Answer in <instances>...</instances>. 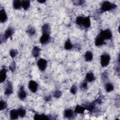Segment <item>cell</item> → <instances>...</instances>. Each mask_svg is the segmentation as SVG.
Segmentation results:
<instances>
[{
    "label": "cell",
    "instance_id": "cell-6",
    "mask_svg": "<svg viewBox=\"0 0 120 120\" xmlns=\"http://www.w3.org/2000/svg\"><path fill=\"white\" fill-rule=\"evenodd\" d=\"M38 85L37 83L34 81L31 80L29 82V88L32 92H36L37 91L38 89Z\"/></svg>",
    "mask_w": 120,
    "mask_h": 120
},
{
    "label": "cell",
    "instance_id": "cell-33",
    "mask_svg": "<svg viewBox=\"0 0 120 120\" xmlns=\"http://www.w3.org/2000/svg\"><path fill=\"white\" fill-rule=\"evenodd\" d=\"M70 92L73 94H75L77 91V88L75 85H73L70 89Z\"/></svg>",
    "mask_w": 120,
    "mask_h": 120
},
{
    "label": "cell",
    "instance_id": "cell-7",
    "mask_svg": "<svg viewBox=\"0 0 120 120\" xmlns=\"http://www.w3.org/2000/svg\"><path fill=\"white\" fill-rule=\"evenodd\" d=\"M13 93V86L11 82H7L5 91V94L6 95H9Z\"/></svg>",
    "mask_w": 120,
    "mask_h": 120
},
{
    "label": "cell",
    "instance_id": "cell-23",
    "mask_svg": "<svg viewBox=\"0 0 120 120\" xmlns=\"http://www.w3.org/2000/svg\"><path fill=\"white\" fill-rule=\"evenodd\" d=\"M13 4V7L15 9H19L22 7V1H20L19 0H14Z\"/></svg>",
    "mask_w": 120,
    "mask_h": 120
},
{
    "label": "cell",
    "instance_id": "cell-4",
    "mask_svg": "<svg viewBox=\"0 0 120 120\" xmlns=\"http://www.w3.org/2000/svg\"><path fill=\"white\" fill-rule=\"evenodd\" d=\"M47 64V62L44 59H40L37 62V65L41 71H44L45 69Z\"/></svg>",
    "mask_w": 120,
    "mask_h": 120
},
{
    "label": "cell",
    "instance_id": "cell-36",
    "mask_svg": "<svg viewBox=\"0 0 120 120\" xmlns=\"http://www.w3.org/2000/svg\"><path fill=\"white\" fill-rule=\"evenodd\" d=\"M81 87L84 89V90H86L87 88V83L86 82H82L81 85Z\"/></svg>",
    "mask_w": 120,
    "mask_h": 120
},
{
    "label": "cell",
    "instance_id": "cell-5",
    "mask_svg": "<svg viewBox=\"0 0 120 120\" xmlns=\"http://www.w3.org/2000/svg\"><path fill=\"white\" fill-rule=\"evenodd\" d=\"M14 33V30L12 28H8L5 32L3 37L2 40L4 41H6L8 38L11 37Z\"/></svg>",
    "mask_w": 120,
    "mask_h": 120
},
{
    "label": "cell",
    "instance_id": "cell-35",
    "mask_svg": "<svg viewBox=\"0 0 120 120\" xmlns=\"http://www.w3.org/2000/svg\"><path fill=\"white\" fill-rule=\"evenodd\" d=\"M74 4L76 6H80L82 5L84 2L85 1L84 0H75L73 1Z\"/></svg>",
    "mask_w": 120,
    "mask_h": 120
},
{
    "label": "cell",
    "instance_id": "cell-38",
    "mask_svg": "<svg viewBox=\"0 0 120 120\" xmlns=\"http://www.w3.org/2000/svg\"><path fill=\"white\" fill-rule=\"evenodd\" d=\"M38 2H39L40 3H43L45 2V0H38Z\"/></svg>",
    "mask_w": 120,
    "mask_h": 120
},
{
    "label": "cell",
    "instance_id": "cell-21",
    "mask_svg": "<svg viewBox=\"0 0 120 120\" xmlns=\"http://www.w3.org/2000/svg\"><path fill=\"white\" fill-rule=\"evenodd\" d=\"M84 58L86 61H90L93 59V54L91 52L87 51L86 52L84 55Z\"/></svg>",
    "mask_w": 120,
    "mask_h": 120
},
{
    "label": "cell",
    "instance_id": "cell-22",
    "mask_svg": "<svg viewBox=\"0 0 120 120\" xmlns=\"http://www.w3.org/2000/svg\"><path fill=\"white\" fill-rule=\"evenodd\" d=\"M30 5V1L25 0L22 1V7L24 10H27Z\"/></svg>",
    "mask_w": 120,
    "mask_h": 120
},
{
    "label": "cell",
    "instance_id": "cell-25",
    "mask_svg": "<svg viewBox=\"0 0 120 120\" xmlns=\"http://www.w3.org/2000/svg\"><path fill=\"white\" fill-rule=\"evenodd\" d=\"M113 89H114L113 85L111 83H107L105 85V90H106V91L108 92L112 91V90H113Z\"/></svg>",
    "mask_w": 120,
    "mask_h": 120
},
{
    "label": "cell",
    "instance_id": "cell-15",
    "mask_svg": "<svg viewBox=\"0 0 120 120\" xmlns=\"http://www.w3.org/2000/svg\"><path fill=\"white\" fill-rule=\"evenodd\" d=\"M95 79V77L94 75V74L90 72L88 73L85 76V80L86 81L89 82H91L93 81Z\"/></svg>",
    "mask_w": 120,
    "mask_h": 120
},
{
    "label": "cell",
    "instance_id": "cell-31",
    "mask_svg": "<svg viewBox=\"0 0 120 120\" xmlns=\"http://www.w3.org/2000/svg\"><path fill=\"white\" fill-rule=\"evenodd\" d=\"M7 107V104L4 101L1 100L0 102V110H2L5 109Z\"/></svg>",
    "mask_w": 120,
    "mask_h": 120
},
{
    "label": "cell",
    "instance_id": "cell-17",
    "mask_svg": "<svg viewBox=\"0 0 120 120\" xmlns=\"http://www.w3.org/2000/svg\"><path fill=\"white\" fill-rule=\"evenodd\" d=\"M84 27L86 28H88L90 26V19L89 16H87L86 17H84L83 23L82 24Z\"/></svg>",
    "mask_w": 120,
    "mask_h": 120
},
{
    "label": "cell",
    "instance_id": "cell-32",
    "mask_svg": "<svg viewBox=\"0 0 120 120\" xmlns=\"http://www.w3.org/2000/svg\"><path fill=\"white\" fill-rule=\"evenodd\" d=\"M61 95H62V92H61V91L59 90H56L53 94L54 97H55L56 98H59L61 97Z\"/></svg>",
    "mask_w": 120,
    "mask_h": 120
},
{
    "label": "cell",
    "instance_id": "cell-30",
    "mask_svg": "<svg viewBox=\"0 0 120 120\" xmlns=\"http://www.w3.org/2000/svg\"><path fill=\"white\" fill-rule=\"evenodd\" d=\"M17 53H18L17 51L16 50H14V49H11L9 52L10 56L13 58L15 57L16 56V55L17 54Z\"/></svg>",
    "mask_w": 120,
    "mask_h": 120
},
{
    "label": "cell",
    "instance_id": "cell-2",
    "mask_svg": "<svg viewBox=\"0 0 120 120\" xmlns=\"http://www.w3.org/2000/svg\"><path fill=\"white\" fill-rule=\"evenodd\" d=\"M110 56L108 54L105 53L101 56L100 64L102 67H105L108 65L110 63Z\"/></svg>",
    "mask_w": 120,
    "mask_h": 120
},
{
    "label": "cell",
    "instance_id": "cell-34",
    "mask_svg": "<svg viewBox=\"0 0 120 120\" xmlns=\"http://www.w3.org/2000/svg\"><path fill=\"white\" fill-rule=\"evenodd\" d=\"M9 68L12 72H14L15 69V62L13 61L11 63V64L10 65V66L9 67Z\"/></svg>",
    "mask_w": 120,
    "mask_h": 120
},
{
    "label": "cell",
    "instance_id": "cell-10",
    "mask_svg": "<svg viewBox=\"0 0 120 120\" xmlns=\"http://www.w3.org/2000/svg\"><path fill=\"white\" fill-rule=\"evenodd\" d=\"M8 19L7 14L4 8H2L0 11V22H5Z\"/></svg>",
    "mask_w": 120,
    "mask_h": 120
},
{
    "label": "cell",
    "instance_id": "cell-1",
    "mask_svg": "<svg viewBox=\"0 0 120 120\" xmlns=\"http://www.w3.org/2000/svg\"><path fill=\"white\" fill-rule=\"evenodd\" d=\"M116 7L117 5L114 3H112L109 1H104L101 5V11L102 12L110 11L116 8Z\"/></svg>",
    "mask_w": 120,
    "mask_h": 120
},
{
    "label": "cell",
    "instance_id": "cell-13",
    "mask_svg": "<svg viewBox=\"0 0 120 120\" xmlns=\"http://www.w3.org/2000/svg\"><path fill=\"white\" fill-rule=\"evenodd\" d=\"M10 117L12 120L17 119L19 116V114L17 110H12L10 111Z\"/></svg>",
    "mask_w": 120,
    "mask_h": 120
},
{
    "label": "cell",
    "instance_id": "cell-11",
    "mask_svg": "<svg viewBox=\"0 0 120 120\" xmlns=\"http://www.w3.org/2000/svg\"><path fill=\"white\" fill-rule=\"evenodd\" d=\"M50 39V35L48 34H43L40 38V42L42 44L47 43Z\"/></svg>",
    "mask_w": 120,
    "mask_h": 120
},
{
    "label": "cell",
    "instance_id": "cell-29",
    "mask_svg": "<svg viewBox=\"0 0 120 120\" xmlns=\"http://www.w3.org/2000/svg\"><path fill=\"white\" fill-rule=\"evenodd\" d=\"M27 33L28 34H29V35H33L34 34H35V29L32 27H30L28 30H27L26 31Z\"/></svg>",
    "mask_w": 120,
    "mask_h": 120
},
{
    "label": "cell",
    "instance_id": "cell-16",
    "mask_svg": "<svg viewBox=\"0 0 120 120\" xmlns=\"http://www.w3.org/2000/svg\"><path fill=\"white\" fill-rule=\"evenodd\" d=\"M42 31L43 34H48L50 33V27L49 24L46 23L42 27Z\"/></svg>",
    "mask_w": 120,
    "mask_h": 120
},
{
    "label": "cell",
    "instance_id": "cell-3",
    "mask_svg": "<svg viewBox=\"0 0 120 120\" xmlns=\"http://www.w3.org/2000/svg\"><path fill=\"white\" fill-rule=\"evenodd\" d=\"M104 39H110L112 37V33L109 29L101 30L99 34Z\"/></svg>",
    "mask_w": 120,
    "mask_h": 120
},
{
    "label": "cell",
    "instance_id": "cell-20",
    "mask_svg": "<svg viewBox=\"0 0 120 120\" xmlns=\"http://www.w3.org/2000/svg\"><path fill=\"white\" fill-rule=\"evenodd\" d=\"M34 119L35 120H48L49 118L47 116L45 115L44 114H36L34 116Z\"/></svg>",
    "mask_w": 120,
    "mask_h": 120
},
{
    "label": "cell",
    "instance_id": "cell-27",
    "mask_svg": "<svg viewBox=\"0 0 120 120\" xmlns=\"http://www.w3.org/2000/svg\"><path fill=\"white\" fill-rule=\"evenodd\" d=\"M83 19H84V17L82 16H79L76 18V23L78 25H81L83 23Z\"/></svg>",
    "mask_w": 120,
    "mask_h": 120
},
{
    "label": "cell",
    "instance_id": "cell-37",
    "mask_svg": "<svg viewBox=\"0 0 120 120\" xmlns=\"http://www.w3.org/2000/svg\"><path fill=\"white\" fill-rule=\"evenodd\" d=\"M51 99V97L50 96H48V97H47L45 98V100L46 101H48L50 100Z\"/></svg>",
    "mask_w": 120,
    "mask_h": 120
},
{
    "label": "cell",
    "instance_id": "cell-24",
    "mask_svg": "<svg viewBox=\"0 0 120 120\" xmlns=\"http://www.w3.org/2000/svg\"><path fill=\"white\" fill-rule=\"evenodd\" d=\"M64 47L66 50H70L73 48V45L71 43L69 39H68L65 42Z\"/></svg>",
    "mask_w": 120,
    "mask_h": 120
},
{
    "label": "cell",
    "instance_id": "cell-8",
    "mask_svg": "<svg viewBox=\"0 0 120 120\" xmlns=\"http://www.w3.org/2000/svg\"><path fill=\"white\" fill-rule=\"evenodd\" d=\"M18 98L21 100H24L26 98V97L27 96V93H26V91H25L23 86H22L21 87H20L19 92H18Z\"/></svg>",
    "mask_w": 120,
    "mask_h": 120
},
{
    "label": "cell",
    "instance_id": "cell-26",
    "mask_svg": "<svg viewBox=\"0 0 120 120\" xmlns=\"http://www.w3.org/2000/svg\"><path fill=\"white\" fill-rule=\"evenodd\" d=\"M19 116L21 117H24L26 114V110L22 107H20L17 110Z\"/></svg>",
    "mask_w": 120,
    "mask_h": 120
},
{
    "label": "cell",
    "instance_id": "cell-9",
    "mask_svg": "<svg viewBox=\"0 0 120 120\" xmlns=\"http://www.w3.org/2000/svg\"><path fill=\"white\" fill-rule=\"evenodd\" d=\"M105 39L102 38L99 35H98L95 38V44L96 46H101L105 44Z\"/></svg>",
    "mask_w": 120,
    "mask_h": 120
},
{
    "label": "cell",
    "instance_id": "cell-19",
    "mask_svg": "<svg viewBox=\"0 0 120 120\" xmlns=\"http://www.w3.org/2000/svg\"><path fill=\"white\" fill-rule=\"evenodd\" d=\"M86 110L85 107L84 106H82L79 105H77L76 106L75 108V111L76 113H79V114H82Z\"/></svg>",
    "mask_w": 120,
    "mask_h": 120
},
{
    "label": "cell",
    "instance_id": "cell-12",
    "mask_svg": "<svg viewBox=\"0 0 120 120\" xmlns=\"http://www.w3.org/2000/svg\"><path fill=\"white\" fill-rule=\"evenodd\" d=\"M7 71L5 68H3L1 69L0 72V82H2L5 81L6 79Z\"/></svg>",
    "mask_w": 120,
    "mask_h": 120
},
{
    "label": "cell",
    "instance_id": "cell-18",
    "mask_svg": "<svg viewBox=\"0 0 120 120\" xmlns=\"http://www.w3.org/2000/svg\"><path fill=\"white\" fill-rule=\"evenodd\" d=\"M41 49L38 46H34L32 51V54L33 57L37 58L38 57Z\"/></svg>",
    "mask_w": 120,
    "mask_h": 120
},
{
    "label": "cell",
    "instance_id": "cell-14",
    "mask_svg": "<svg viewBox=\"0 0 120 120\" xmlns=\"http://www.w3.org/2000/svg\"><path fill=\"white\" fill-rule=\"evenodd\" d=\"M64 116L67 118H71L74 116V112L70 109H66L64 112Z\"/></svg>",
    "mask_w": 120,
    "mask_h": 120
},
{
    "label": "cell",
    "instance_id": "cell-28",
    "mask_svg": "<svg viewBox=\"0 0 120 120\" xmlns=\"http://www.w3.org/2000/svg\"><path fill=\"white\" fill-rule=\"evenodd\" d=\"M85 107L86 110H88L90 111H91L95 108V105L94 103H91L89 104V105H87Z\"/></svg>",
    "mask_w": 120,
    "mask_h": 120
}]
</instances>
